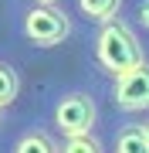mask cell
<instances>
[{
    "mask_svg": "<svg viewBox=\"0 0 149 153\" xmlns=\"http://www.w3.org/2000/svg\"><path fill=\"white\" fill-rule=\"evenodd\" d=\"M139 133H142V140H146V150H149V119H146V123H139Z\"/></svg>",
    "mask_w": 149,
    "mask_h": 153,
    "instance_id": "11",
    "label": "cell"
},
{
    "mask_svg": "<svg viewBox=\"0 0 149 153\" xmlns=\"http://www.w3.org/2000/svg\"><path fill=\"white\" fill-rule=\"evenodd\" d=\"M7 153H58V136L48 126L31 123V126H24V129L10 140Z\"/></svg>",
    "mask_w": 149,
    "mask_h": 153,
    "instance_id": "5",
    "label": "cell"
},
{
    "mask_svg": "<svg viewBox=\"0 0 149 153\" xmlns=\"http://www.w3.org/2000/svg\"><path fill=\"white\" fill-rule=\"evenodd\" d=\"M132 21H136V27H142L149 34V0H136V7H132Z\"/></svg>",
    "mask_w": 149,
    "mask_h": 153,
    "instance_id": "10",
    "label": "cell"
},
{
    "mask_svg": "<svg viewBox=\"0 0 149 153\" xmlns=\"http://www.w3.org/2000/svg\"><path fill=\"white\" fill-rule=\"evenodd\" d=\"M109 99L126 116L149 112V61H142V65H136V68H129V71H122V75L112 78Z\"/></svg>",
    "mask_w": 149,
    "mask_h": 153,
    "instance_id": "4",
    "label": "cell"
},
{
    "mask_svg": "<svg viewBox=\"0 0 149 153\" xmlns=\"http://www.w3.org/2000/svg\"><path fill=\"white\" fill-rule=\"evenodd\" d=\"M14 31L24 44L51 51V48H61L65 41H71L75 21L68 10H61V4L48 7V4H24L21 0L14 7Z\"/></svg>",
    "mask_w": 149,
    "mask_h": 153,
    "instance_id": "2",
    "label": "cell"
},
{
    "mask_svg": "<svg viewBox=\"0 0 149 153\" xmlns=\"http://www.w3.org/2000/svg\"><path fill=\"white\" fill-rule=\"evenodd\" d=\"M75 10L88 24H105L122 14V0H75Z\"/></svg>",
    "mask_w": 149,
    "mask_h": 153,
    "instance_id": "6",
    "label": "cell"
},
{
    "mask_svg": "<svg viewBox=\"0 0 149 153\" xmlns=\"http://www.w3.org/2000/svg\"><path fill=\"white\" fill-rule=\"evenodd\" d=\"M24 4H48V7H54V4H61V0H24Z\"/></svg>",
    "mask_w": 149,
    "mask_h": 153,
    "instance_id": "12",
    "label": "cell"
},
{
    "mask_svg": "<svg viewBox=\"0 0 149 153\" xmlns=\"http://www.w3.org/2000/svg\"><path fill=\"white\" fill-rule=\"evenodd\" d=\"M98 123V102L88 88H61L54 92L48 105V129L54 133L58 140L65 136H85V133L95 129Z\"/></svg>",
    "mask_w": 149,
    "mask_h": 153,
    "instance_id": "3",
    "label": "cell"
},
{
    "mask_svg": "<svg viewBox=\"0 0 149 153\" xmlns=\"http://www.w3.org/2000/svg\"><path fill=\"white\" fill-rule=\"evenodd\" d=\"M58 153H105L102 140L95 133H85V136H65L58 140Z\"/></svg>",
    "mask_w": 149,
    "mask_h": 153,
    "instance_id": "9",
    "label": "cell"
},
{
    "mask_svg": "<svg viewBox=\"0 0 149 153\" xmlns=\"http://www.w3.org/2000/svg\"><path fill=\"white\" fill-rule=\"evenodd\" d=\"M17 95H21V71L17 65L0 58V109H7Z\"/></svg>",
    "mask_w": 149,
    "mask_h": 153,
    "instance_id": "8",
    "label": "cell"
},
{
    "mask_svg": "<svg viewBox=\"0 0 149 153\" xmlns=\"http://www.w3.org/2000/svg\"><path fill=\"white\" fill-rule=\"evenodd\" d=\"M112 150L115 153H149L142 133H139V123H122L112 136Z\"/></svg>",
    "mask_w": 149,
    "mask_h": 153,
    "instance_id": "7",
    "label": "cell"
},
{
    "mask_svg": "<svg viewBox=\"0 0 149 153\" xmlns=\"http://www.w3.org/2000/svg\"><path fill=\"white\" fill-rule=\"evenodd\" d=\"M0 126H4V109H0Z\"/></svg>",
    "mask_w": 149,
    "mask_h": 153,
    "instance_id": "13",
    "label": "cell"
},
{
    "mask_svg": "<svg viewBox=\"0 0 149 153\" xmlns=\"http://www.w3.org/2000/svg\"><path fill=\"white\" fill-rule=\"evenodd\" d=\"M88 55L95 61V68L102 75H112V78L146 61L136 31L126 21H119V17L115 21H105V24H95V34L88 41Z\"/></svg>",
    "mask_w": 149,
    "mask_h": 153,
    "instance_id": "1",
    "label": "cell"
}]
</instances>
